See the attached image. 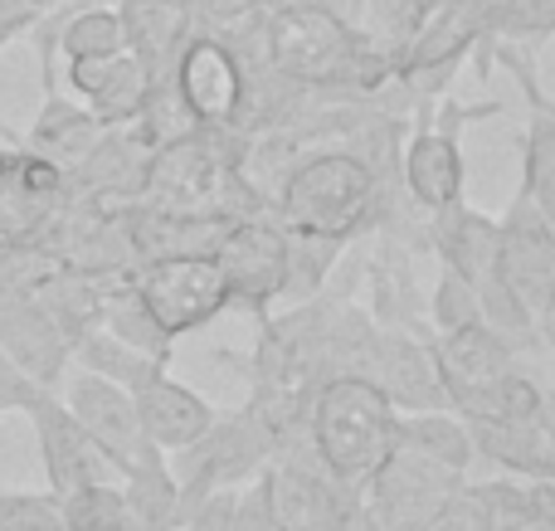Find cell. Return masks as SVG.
Listing matches in <instances>:
<instances>
[{
  "label": "cell",
  "mask_w": 555,
  "mask_h": 531,
  "mask_svg": "<svg viewBox=\"0 0 555 531\" xmlns=\"http://www.w3.org/2000/svg\"><path fill=\"white\" fill-rule=\"evenodd\" d=\"M0 351L44 390H54L64 366L74 361V341L64 337V327L49 318L35 293L0 298Z\"/></svg>",
  "instance_id": "obj_14"
},
{
  "label": "cell",
  "mask_w": 555,
  "mask_h": 531,
  "mask_svg": "<svg viewBox=\"0 0 555 531\" xmlns=\"http://www.w3.org/2000/svg\"><path fill=\"white\" fill-rule=\"evenodd\" d=\"M132 288L171 341L205 327L210 318H220L230 308V288H224L215 254H162V259H146L137 269Z\"/></svg>",
  "instance_id": "obj_5"
},
{
  "label": "cell",
  "mask_w": 555,
  "mask_h": 531,
  "mask_svg": "<svg viewBox=\"0 0 555 531\" xmlns=\"http://www.w3.org/2000/svg\"><path fill=\"white\" fill-rule=\"evenodd\" d=\"M44 83H49V98H44L35 127H29V137L20 146H29V152H39L44 161H54L59 171L74 176L78 161H83V156L98 146V137H103V122H98L83 103H74V98L59 93L49 68H44Z\"/></svg>",
  "instance_id": "obj_17"
},
{
  "label": "cell",
  "mask_w": 555,
  "mask_h": 531,
  "mask_svg": "<svg viewBox=\"0 0 555 531\" xmlns=\"http://www.w3.org/2000/svg\"><path fill=\"white\" fill-rule=\"evenodd\" d=\"M171 83L205 127H240L244 93H249V64L224 39L215 35L185 39L171 64Z\"/></svg>",
  "instance_id": "obj_10"
},
{
  "label": "cell",
  "mask_w": 555,
  "mask_h": 531,
  "mask_svg": "<svg viewBox=\"0 0 555 531\" xmlns=\"http://www.w3.org/2000/svg\"><path fill=\"white\" fill-rule=\"evenodd\" d=\"M64 405H68V415H74L78 425L93 435V444L103 449L107 458H113L122 478L132 474V468H142L146 458L162 454V449H156L152 439L142 435V419H137L132 390L113 386L107 376H93V371L74 376V380H68Z\"/></svg>",
  "instance_id": "obj_11"
},
{
  "label": "cell",
  "mask_w": 555,
  "mask_h": 531,
  "mask_svg": "<svg viewBox=\"0 0 555 531\" xmlns=\"http://www.w3.org/2000/svg\"><path fill=\"white\" fill-rule=\"evenodd\" d=\"M278 531H283V527H278Z\"/></svg>",
  "instance_id": "obj_34"
},
{
  "label": "cell",
  "mask_w": 555,
  "mask_h": 531,
  "mask_svg": "<svg viewBox=\"0 0 555 531\" xmlns=\"http://www.w3.org/2000/svg\"><path fill=\"white\" fill-rule=\"evenodd\" d=\"M152 83H156V74L132 49H117V54H103V59H74V64H68V88H74L78 103L103 127L132 122V117L142 113Z\"/></svg>",
  "instance_id": "obj_15"
},
{
  "label": "cell",
  "mask_w": 555,
  "mask_h": 531,
  "mask_svg": "<svg viewBox=\"0 0 555 531\" xmlns=\"http://www.w3.org/2000/svg\"><path fill=\"white\" fill-rule=\"evenodd\" d=\"M0 531H64L54 493H0Z\"/></svg>",
  "instance_id": "obj_29"
},
{
  "label": "cell",
  "mask_w": 555,
  "mask_h": 531,
  "mask_svg": "<svg viewBox=\"0 0 555 531\" xmlns=\"http://www.w3.org/2000/svg\"><path fill=\"white\" fill-rule=\"evenodd\" d=\"M117 20H122V44L152 68L156 78L171 74L181 44L195 35L191 10L176 0H117Z\"/></svg>",
  "instance_id": "obj_18"
},
{
  "label": "cell",
  "mask_w": 555,
  "mask_h": 531,
  "mask_svg": "<svg viewBox=\"0 0 555 531\" xmlns=\"http://www.w3.org/2000/svg\"><path fill=\"white\" fill-rule=\"evenodd\" d=\"M201 127L205 122L191 113V103L176 93L171 74L156 78L152 93H146V103H142V113L132 117V132H137V142H142L146 152H162V146H171V142H181V137L201 132Z\"/></svg>",
  "instance_id": "obj_23"
},
{
  "label": "cell",
  "mask_w": 555,
  "mask_h": 531,
  "mask_svg": "<svg viewBox=\"0 0 555 531\" xmlns=\"http://www.w3.org/2000/svg\"><path fill=\"white\" fill-rule=\"evenodd\" d=\"M375 210V176L351 152H317L287 171L278 191V215L297 239L341 244Z\"/></svg>",
  "instance_id": "obj_3"
},
{
  "label": "cell",
  "mask_w": 555,
  "mask_h": 531,
  "mask_svg": "<svg viewBox=\"0 0 555 531\" xmlns=\"http://www.w3.org/2000/svg\"><path fill=\"white\" fill-rule=\"evenodd\" d=\"M25 415L35 419L39 458H44V478H49V493L54 497L74 493V488H88V483H122L117 464L93 444V435L68 415L64 400H54V390H39Z\"/></svg>",
  "instance_id": "obj_12"
},
{
  "label": "cell",
  "mask_w": 555,
  "mask_h": 531,
  "mask_svg": "<svg viewBox=\"0 0 555 531\" xmlns=\"http://www.w3.org/2000/svg\"><path fill=\"white\" fill-rule=\"evenodd\" d=\"M541 327H546V341H551V347H555V293H551V302H546V308H541Z\"/></svg>",
  "instance_id": "obj_33"
},
{
  "label": "cell",
  "mask_w": 555,
  "mask_h": 531,
  "mask_svg": "<svg viewBox=\"0 0 555 531\" xmlns=\"http://www.w3.org/2000/svg\"><path fill=\"white\" fill-rule=\"evenodd\" d=\"M68 200H74L68 171H59L29 146H5L0 152V254L44 244Z\"/></svg>",
  "instance_id": "obj_6"
},
{
  "label": "cell",
  "mask_w": 555,
  "mask_h": 531,
  "mask_svg": "<svg viewBox=\"0 0 555 531\" xmlns=\"http://www.w3.org/2000/svg\"><path fill=\"white\" fill-rule=\"evenodd\" d=\"M64 531H137L132 503L117 483H88L74 493H59Z\"/></svg>",
  "instance_id": "obj_24"
},
{
  "label": "cell",
  "mask_w": 555,
  "mask_h": 531,
  "mask_svg": "<svg viewBox=\"0 0 555 531\" xmlns=\"http://www.w3.org/2000/svg\"><path fill=\"white\" fill-rule=\"evenodd\" d=\"M74 357L83 361L93 376H107L113 386H122V390H137V386H146V380L162 371V361L156 357H146V351H137V347H127L122 337H113L107 327H93V332H83V337L74 341Z\"/></svg>",
  "instance_id": "obj_22"
},
{
  "label": "cell",
  "mask_w": 555,
  "mask_h": 531,
  "mask_svg": "<svg viewBox=\"0 0 555 531\" xmlns=\"http://www.w3.org/2000/svg\"><path fill=\"white\" fill-rule=\"evenodd\" d=\"M521 156H527L521 191L555 224V113L537 107V117L527 122V137H521Z\"/></svg>",
  "instance_id": "obj_27"
},
{
  "label": "cell",
  "mask_w": 555,
  "mask_h": 531,
  "mask_svg": "<svg viewBox=\"0 0 555 531\" xmlns=\"http://www.w3.org/2000/svg\"><path fill=\"white\" fill-rule=\"evenodd\" d=\"M404 185L424 210H449L463 200V152L459 132L449 127H424L404 152Z\"/></svg>",
  "instance_id": "obj_19"
},
{
  "label": "cell",
  "mask_w": 555,
  "mask_h": 531,
  "mask_svg": "<svg viewBox=\"0 0 555 531\" xmlns=\"http://www.w3.org/2000/svg\"><path fill=\"white\" fill-rule=\"evenodd\" d=\"M49 35H54V49H64V59H103L117 54L122 44V20H117V5L107 0H88V5L64 10V25L49 20Z\"/></svg>",
  "instance_id": "obj_21"
},
{
  "label": "cell",
  "mask_w": 555,
  "mask_h": 531,
  "mask_svg": "<svg viewBox=\"0 0 555 531\" xmlns=\"http://www.w3.org/2000/svg\"><path fill=\"white\" fill-rule=\"evenodd\" d=\"M434 312H439V327L453 332V327H468V322H482V302L459 273H443L439 283V298H434Z\"/></svg>",
  "instance_id": "obj_30"
},
{
  "label": "cell",
  "mask_w": 555,
  "mask_h": 531,
  "mask_svg": "<svg viewBox=\"0 0 555 531\" xmlns=\"http://www.w3.org/2000/svg\"><path fill=\"white\" fill-rule=\"evenodd\" d=\"M215 263L224 273L230 302L263 312L273 298L293 288V239L269 220H234L215 239Z\"/></svg>",
  "instance_id": "obj_8"
},
{
  "label": "cell",
  "mask_w": 555,
  "mask_h": 531,
  "mask_svg": "<svg viewBox=\"0 0 555 531\" xmlns=\"http://www.w3.org/2000/svg\"><path fill=\"white\" fill-rule=\"evenodd\" d=\"M98 327H107L113 337H122L127 347L146 351V357H156V361L166 366V351H171V337H166V332L152 322V312L142 308V298H137L132 283H127V288H103Z\"/></svg>",
  "instance_id": "obj_25"
},
{
  "label": "cell",
  "mask_w": 555,
  "mask_h": 531,
  "mask_svg": "<svg viewBox=\"0 0 555 531\" xmlns=\"http://www.w3.org/2000/svg\"><path fill=\"white\" fill-rule=\"evenodd\" d=\"M220 137L224 127H201V132L152 152L137 200L171 215H230L224 195L240 191V176H234L240 166L230 152H220Z\"/></svg>",
  "instance_id": "obj_4"
},
{
  "label": "cell",
  "mask_w": 555,
  "mask_h": 531,
  "mask_svg": "<svg viewBox=\"0 0 555 531\" xmlns=\"http://www.w3.org/2000/svg\"><path fill=\"white\" fill-rule=\"evenodd\" d=\"M269 503H273V522L283 531H336V503L332 488L317 483L307 474H283L269 478Z\"/></svg>",
  "instance_id": "obj_20"
},
{
  "label": "cell",
  "mask_w": 555,
  "mask_h": 531,
  "mask_svg": "<svg viewBox=\"0 0 555 531\" xmlns=\"http://www.w3.org/2000/svg\"><path fill=\"white\" fill-rule=\"evenodd\" d=\"M259 425H263V419H234V425H224L220 435H210V429H205V435H201L205 454H201V468H195L191 478H201L205 488H215V483H224V478L244 474V468L263 454V444L254 439V435H259Z\"/></svg>",
  "instance_id": "obj_26"
},
{
  "label": "cell",
  "mask_w": 555,
  "mask_h": 531,
  "mask_svg": "<svg viewBox=\"0 0 555 531\" xmlns=\"http://www.w3.org/2000/svg\"><path fill=\"white\" fill-rule=\"evenodd\" d=\"M269 68L302 88H371L385 74L371 39L322 5H273L263 25Z\"/></svg>",
  "instance_id": "obj_1"
},
{
  "label": "cell",
  "mask_w": 555,
  "mask_h": 531,
  "mask_svg": "<svg viewBox=\"0 0 555 531\" xmlns=\"http://www.w3.org/2000/svg\"><path fill=\"white\" fill-rule=\"evenodd\" d=\"M434 215L443 220L439 224V249H443V259H449V273H459V279L478 293L482 322H488L492 332L507 327V322H517V312H512L498 293V224H488L482 215L463 210V200L449 205V210H434Z\"/></svg>",
  "instance_id": "obj_13"
},
{
  "label": "cell",
  "mask_w": 555,
  "mask_h": 531,
  "mask_svg": "<svg viewBox=\"0 0 555 531\" xmlns=\"http://www.w3.org/2000/svg\"><path fill=\"white\" fill-rule=\"evenodd\" d=\"M400 444H410L414 454H424L429 464L449 468V474H459L473 454L468 429L453 425L449 415H420V419H410V425H400Z\"/></svg>",
  "instance_id": "obj_28"
},
{
  "label": "cell",
  "mask_w": 555,
  "mask_h": 531,
  "mask_svg": "<svg viewBox=\"0 0 555 531\" xmlns=\"http://www.w3.org/2000/svg\"><path fill=\"white\" fill-rule=\"evenodd\" d=\"M132 405L137 419H142V435L152 439L162 454H176V449H191L201 444L205 429H215V415L195 390L176 386L166 371H156L146 386L132 390Z\"/></svg>",
  "instance_id": "obj_16"
},
{
  "label": "cell",
  "mask_w": 555,
  "mask_h": 531,
  "mask_svg": "<svg viewBox=\"0 0 555 531\" xmlns=\"http://www.w3.org/2000/svg\"><path fill=\"white\" fill-rule=\"evenodd\" d=\"M498 293L517 322H537L555 293V224L527 200V191L498 224Z\"/></svg>",
  "instance_id": "obj_7"
},
{
  "label": "cell",
  "mask_w": 555,
  "mask_h": 531,
  "mask_svg": "<svg viewBox=\"0 0 555 531\" xmlns=\"http://www.w3.org/2000/svg\"><path fill=\"white\" fill-rule=\"evenodd\" d=\"M434 376H439V390L463 415L488 419L502 410L512 357L488 322H468V327L443 332L439 351H434Z\"/></svg>",
  "instance_id": "obj_9"
},
{
  "label": "cell",
  "mask_w": 555,
  "mask_h": 531,
  "mask_svg": "<svg viewBox=\"0 0 555 531\" xmlns=\"http://www.w3.org/2000/svg\"><path fill=\"white\" fill-rule=\"evenodd\" d=\"M39 390L44 386H35V380H29L25 371L5 357V351H0V410H29Z\"/></svg>",
  "instance_id": "obj_31"
},
{
  "label": "cell",
  "mask_w": 555,
  "mask_h": 531,
  "mask_svg": "<svg viewBox=\"0 0 555 531\" xmlns=\"http://www.w3.org/2000/svg\"><path fill=\"white\" fill-rule=\"evenodd\" d=\"M230 503L224 497H215V503H205V513H201V522H191V531H230Z\"/></svg>",
  "instance_id": "obj_32"
},
{
  "label": "cell",
  "mask_w": 555,
  "mask_h": 531,
  "mask_svg": "<svg viewBox=\"0 0 555 531\" xmlns=\"http://www.w3.org/2000/svg\"><path fill=\"white\" fill-rule=\"evenodd\" d=\"M312 439L332 478H380L400 454L395 400L371 376H332L312 400Z\"/></svg>",
  "instance_id": "obj_2"
}]
</instances>
